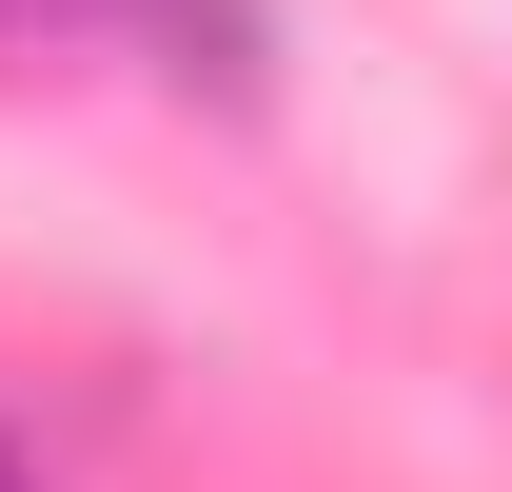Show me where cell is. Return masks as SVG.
Instances as JSON below:
<instances>
[{
	"label": "cell",
	"mask_w": 512,
	"mask_h": 492,
	"mask_svg": "<svg viewBox=\"0 0 512 492\" xmlns=\"http://www.w3.org/2000/svg\"><path fill=\"white\" fill-rule=\"evenodd\" d=\"M40 60H138L178 99H217V119H256L276 99V20L256 0H0V79H40Z\"/></svg>",
	"instance_id": "6da1fadb"
},
{
	"label": "cell",
	"mask_w": 512,
	"mask_h": 492,
	"mask_svg": "<svg viewBox=\"0 0 512 492\" xmlns=\"http://www.w3.org/2000/svg\"><path fill=\"white\" fill-rule=\"evenodd\" d=\"M0 492H40V473H20V433H0Z\"/></svg>",
	"instance_id": "7a4b0ae2"
}]
</instances>
